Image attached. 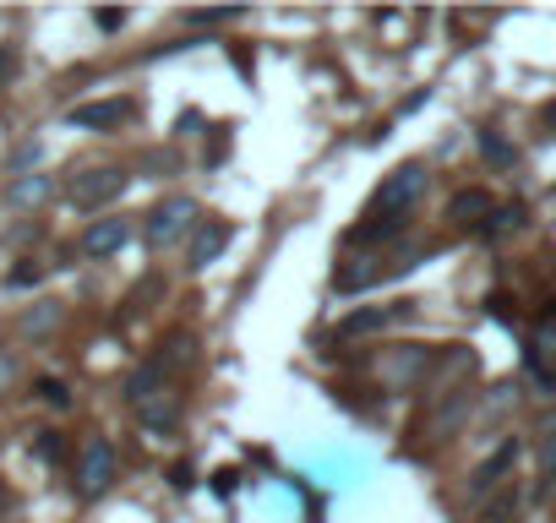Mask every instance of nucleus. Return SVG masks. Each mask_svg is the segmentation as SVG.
Masks as SVG:
<instances>
[{
    "instance_id": "9b49d317",
    "label": "nucleus",
    "mask_w": 556,
    "mask_h": 523,
    "mask_svg": "<svg viewBox=\"0 0 556 523\" xmlns=\"http://www.w3.org/2000/svg\"><path fill=\"white\" fill-rule=\"evenodd\" d=\"M50 196H55V175H45V169H39V175H17V180L7 186V202H12L17 213H28V207H45Z\"/></svg>"
},
{
    "instance_id": "39448f33",
    "label": "nucleus",
    "mask_w": 556,
    "mask_h": 523,
    "mask_svg": "<svg viewBox=\"0 0 556 523\" xmlns=\"http://www.w3.org/2000/svg\"><path fill=\"white\" fill-rule=\"evenodd\" d=\"M126 240H131V224H126V218H93V224L83 229L77 251H83V256H93V262H104V256H121V251H126Z\"/></svg>"
},
{
    "instance_id": "6ab92c4d",
    "label": "nucleus",
    "mask_w": 556,
    "mask_h": 523,
    "mask_svg": "<svg viewBox=\"0 0 556 523\" xmlns=\"http://www.w3.org/2000/svg\"><path fill=\"white\" fill-rule=\"evenodd\" d=\"M518 224H523V207H496L491 224H485L480 234H507V229H518Z\"/></svg>"
},
{
    "instance_id": "dca6fc26",
    "label": "nucleus",
    "mask_w": 556,
    "mask_h": 523,
    "mask_svg": "<svg viewBox=\"0 0 556 523\" xmlns=\"http://www.w3.org/2000/svg\"><path fill=\"white\" fill-rule=\"evenodd\" d=\"M34 398L50 404V409H72V393H66V382H55V377H39V382H34Z\"/></svg>"
},
{
    "instance_id": "0eeeda50",
    "label": "nucleus",
    "mask_w": 556,
    "mask_h": 523,
    "mask_svg": "<svg viewBox=\"0 0 556 523\" xmlns=\"http://www.w3.org/2000/svg\"><path fill=\"white\" fill-rule=\"evenodd\" d=\"M131 115H137V104H131V99H99V104H77L66 120H72V126H83V131H121Z\"/></svg>"
},
{
    "instance_id": "f257e3e1",
    "label": "nucleus",
    "mask_w": 556,
    "mask_h": 523,
    "mask_svg": "<svg viewBox=\"0 0 556 523\" xmlns=\"http://www.w3.org/2000/svg\"><path fill=\"white\" fill-rule=\"evenodd\" d=\"M426 186H431V169L420 164V158H409V164H399L377 191H371V202H366V213H361V224L350 229V245H377V240H399L404 229H409V218H415V207H420V196H426Z\"/></svg>"
},
{
    "instance_id": "423d86ee",
    "label": "nucleus",
    "mask_w": 556,
    "mask_h": 523,
    "mask_svg": "<svg viewBox=\"0 0 556 523\" xmlns=\"http://www.w3.org/2000/svg\"><path fill=\"white\" fill-rule=\"evenodd\" d=\"M229 240H235V224H224V218H207V224H197V234H191V251H186V268H191V273H202L207 262H218V256L229 251Z\"/></svg>"
},
{
    "instance_id": "f03ea898",
    "label": "nucleus",
    "mask_w": 556,
    "mask_h": 523,
    "mask_svg": "<svg viewBox=\"0 0 556 523\" xmlns=\"http://www.w3.org/2000/svg\"><path fill=\"white\" fill-rule=\"evenodd\" d=\"M126 186H131V169H121V164H99V169H83V175L66 180V202H72L77 213H99V207L121 202Z\"/></svg>"
},
{
    "instance_id": "4468645a",
    "label": "nucleus",
    "mask_w": 556,
    "mask_h": 523,
    "mask_svg": "<svg viewBox=\"0 0 556 523\" xmlns=\"http://www.w3.org/2000/svg\"><path fill=\"white\" fill-rule=\"evenodd\" d=\"M61 328V306L55 301H39L34 311H23V333L28 339H45V333H55Z\"/></svg>"
},
{
    "instance_id": "20e7f679",
    "label": "nucleus",
    "mask_w": 556,
    "mask_h": 523,
    "mask_svg": "<svg viewBox=\"0 0 556 523\" xmlns=\"http://www.w3.org/2000/svg\"><path fill=\"white\" fill-rule=\"evenodd\" d=\"M197 218H202V207H197L191 196H164V202L148 213V245H153V251L180 245V240L197 229Z\"/></svg>"
},
{
    "instance_id": "b1692460",
    "label": "nucleus",
    "mask_w": 556,
    "mask_h": 523,
    "mask_svg": "<svg viewBox=\"0 0 556 523\" xmlns=\"http://www.w3.org/2000/svg\"><path fill=\"white\" fill-rule=\"evenodd\" d=\"M12 77H17V50H12V44H0V88H7Z\"/></svg>"
},
{
    "instance_id": "5701e85b",
    "label": "nucleus",
    "mask_w": 556,
    "mask_h": 523,
    "mask_svg": "<svg viewBox=\"0 0 556 523\" xmlns=\"http://www.w3.org/2000/svg\"><path fill=\"white\" fill-rule=\"evenodd\" d=\"M17 371H23V366H17V355H12V349H0V393H12Z\"/></svg>"
},
{
    "instance_id": "7ed1b4c3",
    "label": "nucleus",
    "mask_w": 556,
    "mask_h": 523,
    "mask_svg": "<svg viewBox=\"0 0 556 523\" xmlns=\"http://www.w3.org/2000/svg\"><path fill=\"white\" fill-rule=\"evenodd\" d=\"M115 447H110V436H88L83 447H77V469H72V490L83 496V501H99L110 485H115Z\"/></svg>"
},
{
    "instance_id": "bb28decb",
    "label": "nucleus",
    "mask_w": 556,
    "mask_h": 523,
    "mask_svg": "<svg viewBox=\"0 0 556 523\" xmlns=\"http://www.w3.org/2000/svg\"><path fill=\"white\" fill-rule=\"evenodd\" d=\"M545 490H551V501H556V480H551V485H545Z\"/></svg>"
},
{
    "instance_id": "aec40b11",
    "label": "nucleus",
    "mask_w": 556,
    "mask_h": 523,
    "mask_svg": "<svg viewBox=\"0 0 556 523\" xmlns=\"http://www.w3.org/2000/svg\"><path fill=\"white\" fill-rule=\"evenodd\" d=\"M39 279H45V268H39L34 256L23 262V268H12V273H7V284H12V290H28V284H39Z\"/></svg>"
},
{
    "instance_id": "6e6552de",
    "label": "nucleus",
    "mask_w": 556,
    "mask_h": 523,
    "mask_svg": "<svg viewBox=\"0 0 556 523\" xmlns=\"http://www.w3.org/2000/svg\"><path fill=\"white\" fill-rule=\"evenodd\" d=\"M518 452H523V447H518V436H507V442H502V447H496V452H491V458H485L475 474H469V496H491V490H496V485L513 474Z\"/></svg>"
},
{
    "instance_id": "ddd939ff",
    "label": "nucleus",
    "mask_w": 556,
    "mask_h": 523,
    "mask_svg": "<svg viewBox=\"0 0 556 523\" xmlns=\"http://www.w3.org/2000/svg\"><path fill=\"white\" fill-rule=\"evenodd\" d=\"M153 393H164V366H159V360H148V366H137V371L126 377V404H131V409L148 404Z\"/></svg>"
},
{
    "instance_id": "393cba45",
    "label": "nucleus",
    "mask_w": 556,
    "mask_h": 523,
    "mask_svg": "<svg viewBox=\"0 0 556 523\" xmlns=\"http://www.w3.org/2000/svg\"><path fill=\"white\" fill-rule=\"evenodd\" d=\"M93 23H99L104 34H115V28H126V12H115V7H104V12H93Z\"/></svg>"
},
{
    "instance_id": "1a4fd4ad",
    "label": "nucleus",
    "mask_w": 556,
    "mask_h": 523,
    "mask_svg": "<svg viewBox=\"0 0 556 523\" xmlns=\"http://www.w3.org/2000/svg\"><path fill=\"white\" fill-rule=\"evenodd\" d=\"M496 207H502V202H496L491 191H480V186H475V191H458V196L447 202V218H453L458 229H475V234H480V229L491 224V213H496Z\"/></svg>"
},
{
    "instance_id": "f8f14e48",
    "label": "nucleus",
    "mask_w": 556,
    "mask_h": 523,
    "mask_svg": "<svg viewBox=\"0 0 556 523\" xmlns=\"http://www.w3.org/2000/svg\"><path fill=\"white\" fill-rule=\"evenodd\" d=\"M137 414H142L148 431H175L180 425V398L175 393H153L148 404H137Z\"/></svg>"
},
{
    "instance_id": "a878e982",
    "label": "nucleus",
    "mask_w": 556,
    "mask_h": 523,
    "mask_svg": "<svg viewBox=\"0 0 556 523\" xmlns=\"http://www.w3.org/2000/svg\"><path fill=\"white\" fill-rule=\"evenodd\" d=\"M540 120H545V126H551V137H556V104H545V110H540Z\"/></svg>"
},
{
    "instance_id": "2eb2a0df",
    "label": "nucleus",
    "mask_w": 556,
    "mask_h": 523,
    "mask_svg": "<svg viewBox=\"0 0 556 523\" xmlns=\"http://www.w3.org/2000/svg\"><path fill=\"white\" fill-rule=\"evenodd\" d=\"M39 158H45V142H23L12 158H7V169H12V180L17 175H39Z\"/></svg>"
},
{
    "instance_id": "4be33fe9",
    "label": "nucleus",
    "mask_w": 556,
    "mask_h": 523,
    "mask_svg": "<svg viewBox=\"0 0 556 523\" xmlns=\"http://www.w3.org/2000/svg\"><path fill=\"white\" fill-rule=\"evenodd\" d=\"M540 474H545V485L556 480V431H545V442H540Z\"/></svg>"
},
{
    "instance_id": "412c9836",
    "label": "nucleus",
    "mask_w": 556,
    "mask_h": 523,
    "mask_svg": "<svg viewBox=\"0 0 556 523\" xmlns=\"http://www.w3.org/2000/svg\"><path fill=\"white\" fill-rule=\"evenodd\" d=\"M191 28H224V23H240V12H186Z\"/></svg>"
},
{
    "instance_id": "f3484780",
    "label": "nucleus",
    "mask_w": 556,
    "mask_h": 523,
    "mask_svg": "<svg viewBox=\"0 0 556 523\" xmlns=\"http://www.w3.org/2000/svg\"><path fill=\"white\" fill-rule=\"evenodd\" d=\"M480 153H485L491 164H518V153H513V148H507L496 131H480Z\"/></svg>"
},
{
    "instance_id": "9d476101",
    "label": "nucleus",
    "mask_w": 556,
    "mask_h": 523,
    "mask_svg": "<svg viewBox=\"0 0 556 523\" xmlns=\"http://www.w3.org/2000/svg\"><path fill=\"white\" fill-rule=\"evenodd\" d=\"M409 306H415V301H399V306H366V311H350V317L339 322V339H361V333H377V328H388V322H399V317H409Z\"/></svg>"
},
{
    "instance_id": "a211bd4d",
    "label": "nucleus",
    "mask_w": 556,
    "mask_h": 523,
    "mask_svg": "<svg viewBox=\"0 0 556 523\" xmlns=\"http://www.w3.org/2000/svg\"><path fill=\"white\" fill-rule=\"evenodd\" d=\"M34 452H39L45 463H61V458H66V436H61V431H39Z\"/></svg>"
}]
</instances>
